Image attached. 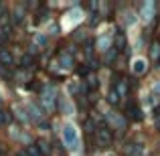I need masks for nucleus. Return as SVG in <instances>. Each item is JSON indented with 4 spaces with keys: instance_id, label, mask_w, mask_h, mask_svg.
Wrapping results in <instances>:
<instances>
[{
    "instance_id": "1",
    "label": "nucleus",
    "mask_w": 160,
    "mask_h": 156,
    "mask_svg": "<svg viewBox=\"0 0 160 156\" xmlns=\"http://www.w3.org/2000/svg\"><path fill=\"white\" fill-rule=\"evenodd\" d=\"M63 144H65V148L69 150V152L77 154L79 152V130L75 124H71V122H67L65 126H63Z\"/></svg>"
},
{
    "instance_id": "2",
    "label": "nucleus",
    "mask_w": 160,
    "mask_h": 156,
    "mask_svg": "<svg viewBox=\"0 0 160 156\" xmlns=\"http://www.w3.org/2000/svg\"><path fill=\"white\" fill-rule=\"evenodd\" d=\"M41 99H43L45 109L53 112V109H55V105H57V91H55V87H53V85L45 87V89H43V95H41Z\"/></svg>"
},
{
    "instance_id": "3",
    "label": "nucleus",
    "mask_w": 160,
    "mask_h": 156,
    "mask_svg": "<svg viewBox=\"0 0 160 156\" xmlns=\"http://www.w3.org/2000/svg\"><path fill=\"white\" fill-rule=\"evenodd\" d=\"M154 10H156L154 2H152V0H146L144 6H142V20H144V23H152V18H154Z\"/></svg>"
},
{
    "instance_id": "4",
    "label": "nucleus",
    "mask_w": 160,
    "mask_h": 156,
    "mask_svg": "<svg viewBox=\"0 0 160 156\" xmlns=\"http://www.w3.org/2000/svg\"><path fill=\"white\" fill-rule=\"evenodd\" d=\"M112 43H113V37L106 33V35H102L98 39V49L99 51H108V49H112Z\"/></svg>"
},
{
    "instance_id": "5",
    "label": "nucleus",
    "mask_w": 160,
    "mask_h": 156,
    "mask_svg": "<svg viewBox=\"0 0 160 156\" xmlns=\"http://www.w3.org/2000/svg\"><path fill=\"white\" fill-rule=\"evenodd\" d=\"M113 89H116V93L120 95V99L126 98V95H128V81H126V79H120V81L113 85Z\"/></svg>"
},
{
    "instance_id": "6",
    "label": "nucleus",
    "mask_w": 160,
    "mask_h": 156,
    "mask_svg": "<svg viewBox=\"0 0 160 156\" xmlns=\"http://www.w3.org/2000/svg\"><path fill=\"white\" fill-rule=\"evenodd\" d=\"M108 120H109V124L113 126V128H118V130H124V126H126V122L122 120L120 116H116V113H112V112H108Z\"/></svg>"
},
{
    "instance_id": "7",
    "label": "nucleus",
    "mask_w": 160,
    "mask_h": 156,
    "mask_svg": "<svg viewBox=\"0 0 160 156\" xmlns=\"http://www.w3.org/2000/svg\"><path fill=\"white\" fill-rule=\"evenodd\" d=\"M98 140L102 142V144H108L109 140H112V136H109V130L106 126H102V128H98Z\"/></svg>"
},
{
    "instance_id": "8",
    "label": "nucleus",
    "mask_w": 160,
    "mask_h": 156,
    "mask_svg": "<svg viewBox=\"0 0 160 156\" xmlns=\"http://www.w3.org/2000/svg\"><path fill=\"white\" fill-rule=\"evenodd\" d=\"M146 67H148V65H146L144 59H136V61H134V65H132V71H134L136 75H142V73L146 71Z\"/></svg>"
},
{
    "instance_id": "9",
    "label": "nucleus",
    "mask_w": 160,
    "mask_h": 156,
    "mask_svg": "<svg viewBox=\"0 0 160 156\" xmlns=\"http://www.w3.org/2000/svg\"><path fill=\"white\" fill-rule=\"evenodd\" d=\"M28 112H31V118H32V120H35V122H39L41 120V118H43V113H41L39 112V108H37V105H28Z\"/></svg>"
},
{
    "instance_id": "10",
    "label": "nucleus",
    "mask_w": 160,
    "mask_h": 156,
    "mask_svg": "<svg viewBox=\"0 0 160 156\" xmlns=\"http://www.w3.org/2000/svg\"><path fill=\"white\" fill-rule=\"evenodd\" d=\"M71 65H73V61H71V55H61V67L63 69H71Z\"/></svg>"
},
{
    "instance_id": "11",
    "label": "nucleus",
    "mask_w": 160,
    "mask_h": 156,
    "mask_svg": "<svg viewBox=\"0 0 160 156\" xmlns=\"http://www.w3.org/2000/svg\"><path fill=\"white\" fill-rule=\"evenodd\" d=\"M61 108H63V109H67V113H69V116H73L75 109H73V105L69 103V99H67V98H65V99L61 98Z\"/></svg>"
},
{
    "instance_id": "12",
    "label": "nucleus",
    "mask_w": 160,
    "mask_h": 156,
    "mask_svg": "<svg viewBox=\"0 0 160 156\" xmlns=\"http://www.w3.org/2000/svg\"><path fill=\"white\" fill-rule=\"evenodd\" d=\"M109 102H112V103H120V95L116 93L113 87H112V91H109Z\"/></svg>"
},
{
    "instance_id": "13",
    "label": "nucleus",
    "mask_w": 160,
    "mask_h": 156,
    "mask_svg": "<svg viewBox=\"0 0 160 156\" xmlns=\"http://www.w3.org/2000/svg\"><path fill=\"white\" fill-rule=\"evenodd\" d=\"M0 59H2L4 63H6V65H12V57L8 53H0Z\"/></svg>"
},
{
    "instance_id": "14",
    "label": "nucleus",
    "mask_w": 160,
    "mask_h": 156,
    "mask_svg": "<svg viewBox=\"0 0 160 156\" xmlns=\"http://www.w3.org/2000/svg\"><path fill=\"white\" fill-rule=\"evenodd\" d=\"M124 45H126V37L118 35V49H124Z\"/></svg>"
},
{
    "instance_id": "15",
    "label": "nucleus",
    "mask_w": 160,
    "mask_h": 156,
    "mask_svg": "<svg viewBox=\"0 0 160 156\" xmlns=\"http://www.w3.org/2000/svg\"><path fill=\"white\" fill-rule=\"evenodd\" d=\"M152 57H154V59H158V57H160V45H158V43L152 47Z\"/></svg>"
},
{
    "instance_id": "16",
    "label": "nucleus",
    "mask_w": 160,
    "mask_h": 156,
    "mask_svg": "<svg viewBox=\"0 0 160 156\" xmlns=\"http://www.w3.org/2000/svg\"><path fill=\"white\" fill-rule=\"evenodd\" d=\"M37 45H45V41H47V39H45V35H37Z\"/></svg>"
},
{
    "instance_id": "17",
    "label": "nucleus",
    "mask_w": 160,
    "mask_h": 156,
    "mask_svg": "<svg viewBox=\"0 0 160 156\" xmlns=\"http://www.w3.org/2000/svg\"><path fill=\"white\" fill-rule=\"evenodd\" d=\"M113 57H116V51H109V53H108V61H112Z\"/></svg>"
},
{
    "instance_id": "18",
    "label": "nucleus",
    "mask_w": 160,
    "mask_h": 156,
    "mask_svg": "<svg viewBox=\"0 0 160 156\" xmlns=\"http://www.w3.org/2000/svg\"><path fill=\"white\" fill-rule=\"evenodd\" d=\"M154 91H156V93H160V81L156 83V85H154Z\"/></svg>"
}]
</instances>
